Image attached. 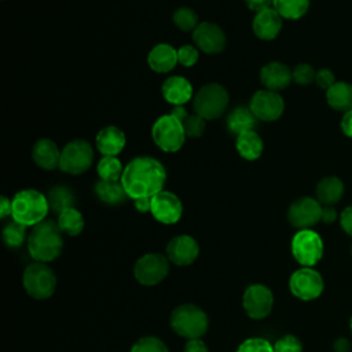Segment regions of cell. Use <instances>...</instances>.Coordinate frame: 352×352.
Here are the masks:
<instances>
[{
  "label": "cell",
  "instance_id": "e0dca14e",
  "mask_svg": "<svg viewBox=\"0 0 352 352\" xmlns=\"http://www.w3.org/2000/svg\"><path fill=\"white\" fill-rule=\"evenodd\" d=\"M199 254L198 242L190 235H177L173 236L166 245V257L170 263L186 267L192 264Z\"/></svg>",
  "mask_w": 352,
  "mask_h": 352
},
{
  "label": "cell",
  "instance_id": "8992f818",
  "mask_svg": "<svg viewBox=\"0 0 352 352\" xmlns=\"http://www.w3.org/2000/svg\"><path fill=\"white\" fill-rule=\"evenodd\" d=\"M22 283L32 298L45 300L51 297L56 289V276L47 263L34 261L25 268Z\"/></svg>",
  "mask_w": 352,
  "mask_h": 352
},
{
  "label": "cell",
  "instance_id": "4fadbf2b",
  "mask_svg": "<svg viewBox=\"0 0 352 352\" xmlns=\"http://www.w3.org/2000/svg\"><path fill=\"white\" fill-rule=\"evenodd\" d=\"M272 305L274 296L265 285L253 283L243 292L242 307L250 319H264L270 315Z\"/></svg>",
  "mask_w": 352,
  "mask_h": 352
},
{
  "label": "cell",
  "instance_id": "d590c367",
  "mask_svg": "<svg viewBox=\"0 0 352 352\" xmlns=\"http://www.w3.org/2000/svg\"><path fill=\"white\" fill-rule=\"evenodd\" d=\"M205 126H206V120L198 114H190L183 122L186 136L191 139L201 138L202 133L205 132Z\"/></svg>",
  "mask_w": 352,
  "mask_h": 352
},
{
  "label": "cell",
  "instance_id": "1f68e13d",
  "mask_svg": "<svg viewBox=\"0 0 352 352\" xmlns=\"http://www.w3.org/2000/svg\"><path fill=\"white\" fill-rule=\"evenodd\" d=\"M96 172H98V176L100 180L120 182L122 172H124V166L117 157L103 155L98 162Z\"/></svg>",
  "mask_w": 352,
  "mask_h": 352
},
{
  "label": "cell",
  "instance_id": "74e56055",
  "mask_svg": "<svg viewBox=\"0 0 352 352\" xmlns=\"http://www.w3.org/2000/svg\"><path fill=\"white\" fill-rule=\"evenodd\" d=\"M292 76H293V81L298 85H308L312 81H315V76L316 72L314 70V67L308 63H300L297 65L293 70H292Z\"/></svg>",
  "mask_w": 352,
  "mask_h": 352
},
{
  "label": "cell",
  "instance_id": "8fae6325",
  "mask_svg": "<svg viewBox=\"0 0 352 352\" xmlns=\"http://www.w3.org/2000/svg\"><path fill=\"white\" fill-rule=\"evenodd\" d=\"M324 283L322 275L312 267H302L294 271L289 279V289L292 294L302 301L318 298L323 292Z\"/></svg>",
  "mask_w": 352,
  "mask_h": 352
},
{
  "label": "cell",
  "instance_id": "f6af8a7d",
  "mask_svg": "<svg viewBox=\"0 0 352 352\" xmlns=\"http://www.w3.org/2000/svg\"><path fill=\"white\" fill-rule=\"evenodd\" d=\"M341 129L345 136L352 138V109L345 111V114L341 120Z\"/></svg>",
  "mask_w": 352,
  "mask_h": 352
},
{
  "label": "cell",
  "instance_id": "2e32d148",
  "mask_svg": "<svg viewBox=\"0 0 352 352\" xmlns=\"http://www.w3.org/2000/svg\"><path fill=\"white\" fill-rule=\"evenodd\" d=\"M192 40L197 48L205 54H219L226 47L223 29L212 22H201L192 32Z\"/></svg>",
  "mask_w": 352,
  "mask_h": 352
},
{
  "label": "cell",
  "instance_id": "7dc6e473",
  "mask_svg": "<svg viewBox=\"0 0 352 352\" xmlns=\"http://www.w3.org/2000/svg\"><path fill=\"white\" fill-rule=\"evenodd\" d=\"M337 219V210L331 205H324L322 209V221L333 223Z\"/></svg>",
  "mask_w": 352,
  "mask_h": 352
},
{
  "label": "cell",
  "instance_id": "52a82bcc",
  "mask_svg": "<svg viewBox=\"0 0 352 352\" xmlns=\"http://www.w3.org/2000/svg\"><path fill=\"white\" fill-rule=\"evenodd\" d=\"M153 142L165 153L179 151L186 140L183 122L172 114H164L155 120L151 126Z\"/></svg>",
  "mask_w": 352,
  "mask_h": 352
},
{
  "label": "cell",
  "instance_id": "7c38bea8",
  "mask_svg": "<svg viewBox=\"0 0 352 352\" xmlns=\"http://www.w3.org/2000/svg\"><path fill=\"white\" fill-rule=\"evenodd\" d=\"M322 204L311 197H302L292 202L287 209L290 226L298 230H307L322 220Z\"/></svg>",
  "mask_w": 352,
  "mask_h": 352
},
{
  "label": "cell",
  "instance_id": "d4e9b609",
  "mask_svg": "<svg viewBox=\"0 0 352 352\" xmlns=\"http://www.w3.org/2000/svg\"><path fill=\"white\" fill-rule=\"evenodd\" d=\"M257 117L253 114L250 107L238 106L235 107L227 117V128L230 132L235 133L236 136L239 133L254 131L257 125Z\"/></svg>",
  "mask_w": 352,
  "mask_h": 352
},
{
  "label": "cell",
  "instance_id": "6da1fadb",
  "mask_svg": "<svg viewBox=\"0 0 352 352\" xmlns=\"http://www.w3.org/2000/svg\"><path fill=\"white\" fill-rule=\"evenodd\" d=\"M166 182L165 166L154 157H135L125 166L121 184L128 198H151L164 190Z\"/></svg>",
  "mask_w": 352,
  "mask_h": 352
},
{
  "label": "cell",
  "instance_id": "f546056e",
  "mask_svg": "<svg viewBox=\"0 0 352 352\" xmlns=\"http://www.w3.org/2000/svg\"><path fill=\"white\" fill-rule=\"evenodd\" d=\"M47 199H48L50 210L56 212L58 214L67 208H73L76 201L73 191L66 186L52 187L47 194Z\"/></svg>",
  "mask_w": 352,
  "mask_h": 352
},
{
  "label": "cell",
  "instance_id": "4dcf8cb0",
  "mask_svg": "<svg viewBox=\"0 0 352 352\" xmlns=\"http://www.w3.org/2000/svg\"><path fill=\"white\" fill-rule=\"evenodd\" d=\"M272 8L285 19H300L309 8V0H274Z\"/></svg>",
  "mask_w": 352,
  "mask_h": 352
},
{
  "label": "cell",
  "instance_id": "4316f807",
  "mask_svg": "<svg viewBox=\"0 0 352 352\" xmlns=\"http://www.w3.org/2000/svg\"><path fill=\"white\" fill-rule=\"evenodd\" d=\"M344 194V184L336 176H327L319 180L316 184V199L322 205L337 204Z\"/></svg>",
  "mask_w": 352,
  "mask_h": 352
},
{
  "label": "cell",
  "instance_id": "d6986e66",
  "mask_svg": "<svg viewBox=\"0 0 352 352\" xmlns=\"http://www.w3.org/2000/svg\"><path fill=\"white\" fill-rule=\"evenodd\" d=\"M282 19L283 18L272 7L256 12V16L253 18L252 22L253 33L260 40H274L282 29Z\"/></svg>",
  "mask_w": 352,
  "mask_h": 352
},
{
  "label": "cell",
  "instance_id": "83f0119b",
  "mask_svg": "<svg viewBox=\"0 0 352 352\" xmlns=\"http://www.w3.org/2000/svg\"><path fill=\"white\" fill-rule=\"evenodd\" d=\"M94 191L95 195L106 205H120L128 198L121 182L98 180L94 186Z\"/></svg>",
  "mask_w": 352,
  "mask_h": 352
},
{
  "label": "cell",
  "instance_id": "d6a6232c",
  "mask_svg": "<svg viewBox=\"0 0 352 352\" xmlns=\"http://www.w3.org/2000/svg\"><path fill=\"white\" fill-rule=\"evenodd\" d=\"M26 226L12 220L6 224L3 228V241L7 248L10 249H16L22 246V243L26 239Z\"/></svg>",
  "mask_w": 352,
  "mask_h": 352
},
{
  "label": "cell",
  "instance_id": "44dd1931",
  "mask_svg": "<svg viewBox=\"0 0 352 352\" xmlns=\"http://www.w3.org/2000/svg\"><path fill=\"white\" fill-rule=\"evenodd\" d=\"M95 144L99 153L103 155L117 157L126 144L125 133L116 125H107L102 128L95 138Z\"/></svg>",
  "mask_w": 352,
  "mask_h": 352
},
{
  "label": "cell",
  "instance_id": "ab89813d",
  "mask_svg": "<svg viewBox=\"0 0 352 352\" xmlns=\"http://www.w3.org/2000/svg\"><path fill=\"white\" fill-rule=\"evenodd\" d=\"M199 58V51L194 45H182L177 50V60L180 65L184 67H191L198 62Z\"/></svg>",
  "mask_w": 352,
  "mask_h": 352
},
{
  "label": "cell",
  "instance_id": "7bdbcfd3",
  "mask_svg": "<svg viewBox=\"0 0 352 352\" xmlns=\"http://www.w3.org/2000/svg\"><path fill=\"white\" fill-rule=\"evenodd\" d=\"M183 352H209V349L201 338H192L186 342Z\"/></svg>",
  "mask_w": 352,
  "mask_h": 352
},
{
  "label": "cell",
  "instance_id": "836d02e7",
  "mask_svg": "<svg viewBox=\"0 0 352 352\" xmlns=\"http://www.w3.org/2000/svg\"><path fill=\"white\" fill-rule=\"evenodd\" d=\"M198 14L190 7H180L173 12V23L182 32H194L198 23Z\"/></svg>",
  "mask_w": 352,
  "mask_h": 352
},
{
  "label": "cell",
  "instance_id": "f907efd6",
  "mask_svg": "<svg viewBox=\"0 0 352 352\" xmlns=\"http://www.w3.org/2000/svg\"><path fill=\"white\" fill-rule=\"evenodd\" d=\"M170 114L175 116V117H176L179 121H182V122H184V120L190 116V114L187 113V110H186L184 106H173Z\"/></svg>",
  "mask_w": 352,
  "mask_h": 352
},
{
  "label": "cell",
  "instance_id": "8d00e7d4",
  "mask_svg": "<svg viewBox=\"0 0 352 352\" xmlns=\"http://www.w3.org/2000/svg\"><path fill=\"white\" fill-rule=\"evenodd\" d=\"M236 352H275V351H274V345H271L270 341L260 337H252L242 341Z\"/></svg>",
  "mask_w": 352,
  "mask_h": 352
},
{
  "label": "cell",
  "instance_id": "bcb514c9",
  "mask_svg": "<svg viewBox=\"0 0 352 352\" xmlns=\"http://www.w3.org/2000/svg\"><path fill=\"white\" fill-rule=\"evenodd\" d=\"M12 212V201L8 199L7 197L1 195L0 198V217L6 219L7 216H11Z\"/></svg>",
  "mask_w": 352,
  "mask_h": 352
},
{
  "label": "cell",
  "instance_id": "5b68a950",
  "mask_svg": "<svg viewBox=\"0 0 352 352\" xmlns=\"http://www.w3.org/2000/svg\"><path fill=\"white\" fill-rule=\"evenodd\" d=\"M230 96L227 89L219 82L202 85L192 98V109L195 114L205 120L219 118L227 109Z\"/></svg>",
  "mask_w": 352,
  "mask_h": 352
},
{
  "label": "cell",
  "instance_id": "e575fe53",
  "mask_svg": "<svg viewBox=\"0 0 352 352\" xmlns=\"http://www.w3.org/2000/svg\"><path fill=\"white\" fill-rule=\"evenodd\" d=\"M131 352H169L165 342L157 337L147 336L139 338L131 348Z\"/></svg>",
  "mask_w": 352,
  "mask_h": 352
},
{
  "label": "cell",
  "instance_id": "7a4b0ae2",
  "mask_svg": "<svg viewBox=\"0 0 352 352\" xmlns=\"http://www.w3.org/2000/svg\"><path fill=\"white\" fill-rule=\"evenodd\" d=\"M63 249V232L54 220H43L28 235V250L34 261H54Z\"/></svg>",
  "mask_w": 352,
  "mask_h": 352
},
{
  "label": "cell",
  "instance_id": "603a6c76",
  "mask_svg": "<svg viewBox=\"0 0 352 352\" xmlns=\"http://www.w3.org/2000/svg\"><path fill=\"white\" fill-rule=\"evenodd\" d=\"M147 63L155 73H168L176 66V63H179L177 50L165 43L157 44L150 50Z\"/></svg>",
  "mask_w": 352,
  "mask_h": 352
},
{
  "label": "cell",
  "instance_id": "ffe728a7",
  "mask_svg": "<svg viewBox=\"0 0 352 352\" xmlns=\"http://www.w3.org/2000/svg\"><path fill=\"white\" fill-rule=\"evenodd\" d=\"M161 92L164 99L173 106H183L191 98H194L191 82L182 76L168 77L161 87Z\"/></svg>",
  "mask_w": 352,
  "mask_h": 352
},
{
  "label": "cell",
  "instance_id": "f35d334b",
  "mask_svg": "<svg viewBox=\"0 0 352 352\" xmlns=\"http://www.w3.org/2000/svg\"><path fill=\"white\" fill-rule=\"evenodd\" d=\"M274 351L275 352H301L302 345L297 337L287 334L276 340V342L274 344Z\"/></svg>",
  "mask_w": 352,
  "mask_h": 352
},
{
  "label": "cell",
  "instance_id": "681fc988",
  "mask_svg": "<svg viewBox=\"0 0 352 352\" xmlns=\"http://www.w3.org/2000/svg\"><path fill=\"white\" fill-rule=\"evenodd\" d=\"M333 348H334L336 352H349V349H351V342H349L346 338L340 337V338H337V340L334 341Z\"/></svg>",
  "mask_w": 352,
  "mask_h": 352
},
{
  "label": "cell",
  "instance_id": "3957f363",
  "mask_svg": "<svg viewBox=\"0 0 352 352\" xmlns=\"http://www.w3.org/2000/svg\"><path fill=\"white\" fill-rule=\"evenodd\" d=\"M11 201L12 220L26 227H34L36 224L45 220V216L50 210L47 195L34 188L18 191Z\"/></svg>",
  "mask_w": 352,
  "mask_h": 352
},
{
  "label": "cell",
  "instance_id": "f1b7e54d",
  "mask_svg": "<svg viewBox=\"0 0 352 352\" xmlns=\"http://www.w3.org/2000/svg\"><path fill=\"white\" fill-rule=\"evenodd\" d=\"M60 231L69 236H77L84 230V217L74 206L67 208L58 214L56 220Z\"/></svg>",
  "mask_w": 352,
  "mask_h": 352
},
{
  "label": "cell",
  "instance_id": "9a60e30c",
  "mask_svg": "<svg viewBox=\"0 0 352 352\" xmlns=\"http://www.w3.org/2000/svg\"><path fill=\"white\" fill-rule=\"evenodd\" d=\"M150 213L162 224H175L183 214V205L176 194L162 190L151 197Z\"/></svg>",
  "mask_w": 352,
  "mask_h": 352
},
{
  "label": "cell",
  "instance_id": "30bf717a",
  "mask_svg": "<svg viewBox=\"0 0 352 352\" xmlns=\"http://www.w3.org/2000/svg\"><path fill=\"white\" fill-rule=\"evenodd\" d=\"M169 272V258L161 253H146L133 265V275L143 286H155Z\"/></svg>",
  "mask_w": 352,
  "mask_h": 352
},
{
  "label": "cell",
  "instance_id": "7402d4cb",
  "mask_svg": "<svg viewBox=\"0 0 352 352\" xmlns=\"http://www.w3.org/2000/svg\"><path fill=\"white\" fill-rule=\"evenodd\" d=\"M32 158L37 166L45 170L59 168L60 150L56 143L48 138L38 139L32 148Z\"/></svg>",
  "mask_w": 352,
  "mask_h": 352
},
{
  "label": "cell",
  "instance_id": "cb8c5ba5",
  "mask_svg": "<svg viewBox=\"0 0 352 352\" xmlns=\"http://www.w3.org/2000/svg\"><path fill=\"white\" fill-rule=\"evenodd\" d=\"M235 148L242 158L248 161H254L263 154L264 143L256 131H248L236 136Z\"/></svg>",
  "mask_w": 352,
  "mask_h": 352
},
{
  "label": "cell",
  "instance_id": "5bb4252c",
  "mask_svg": "<svg viewBox=\"0 0 352 352\" xmlns=\"http://www.w3.org/2000/svg\"><path fill=\"white\" fill-rule=\"evenodd\" d=\"M249 107L257 117V120L271 122L282 116L285 110V102L278 92L270 89H260L253 94L249 102Z\"/></svg>",
  "mask_w": 352,
  "mask_h": 352
},
{
  "label": "cell",
  "instance_id": "ac0fdd59",
  "mask_svg": "<svg viewBox=\"0 0 352 352\" xmlns=\"http://www.w3.org/2000/svg\"><path fill=\"white\" fill-rule=\"evenodd\" d=\"M293 80L292 70L282 62L272 60L264 65L260 70V81L270 91L285 89Z\"/></svg>",
  "mask_w": 352,
  "mask_h": 352
},
{
  "label": "cell",
  "instance_id": "9c48e42d",
  "mask_svg": "<svg viewBox=\"0 0 352 352\" xmlns=\"http://www.w3.org/2000/svg\"><path fill=\"white\" fill-rule=\"evenodd\" d=\"M292 254L302 267H314L323 256V241L311 228L300 230L292 239Z\"/></svg>",
  "mask_w": 352,
  "mask_h": 352
},
{
  "label": "cell",
  "instance_id": "b9f144b4",
  "mask_svg": "<svg viewBox=\"0 0 352 352\" xmlns=\"http://www.w3.org/2000/svg\"><path fill=\"white\" fill-rule=\"evenodd\" d=\"M340 223H341V227L342 230L352 236V205L345 208L341 213V217H340Z\"/></svg>",
  "mask_w": 352,
  "mask_h": 352
},
{
  "label": "cell",
  "instance_id": "c3c4849f",
  "mask_svg": "<svg viewBox=\"0 0 352 352\" xmlns=\"http://www.w3.org/2000/svg\"><path fill=\"white\" fill-rule=\"evenodd\" d=\"M135 208L140 213H147L151 210V198H138L133 199Z\"/></svg>",
  "mask_w": 352,
  "mask_h": 352
},
{
  "label": "cell",
  "instance_id": "ee69618b",
  "mask_svg": "<svg viewBox=\"0 0 352 352\" xmlns=\"http://www.w3.org/2000/svg\"><path fill=\"white\" fill-rule=\"evenodd\" d=\"M245 3L248 4L249 10L254 12H260L263 10L271 8V6L274 4V0H245Z\"/></svg>",
  "mask_w": 352,
  "mask_h": 352
},
{
  "label": "cell",
  "instance_id": "816d5d0a",
  "mask_svg": "<svg viewBox=\"0 0 352 352\" xmlns=\"http://www.w3.org/2000/svg\"><path fill=\"white\" fill-rule=\"evenodd\" d=\"M349 327H351V330H352V318H351V320H349Z\"/></svg>",
  "mask_w": 352,
  "mask_h": 352
},
{
  "label": "cell",
  "instance_id": "ba28073f",
  "mask_svg": "<svg viewBox=\"0 0 352 352\" xmlns=\"http://www.w3.org/2000/svg\"><path fill=\"white\" fill-rule=\"evenodd\" d=\"M94 162L92 146L84 139H74L60 150L59 169L70 175H81Z\"/></svg>",
  "mask_w": 352,
  "mask_h": 352
},
{
  "label": "cell",
  "instance_id": "60d3db41",
  "mask_svg": "<svg viewBox=\"0 0 352 352\" xmlns=\"http://www.w3.org/2000/svg\"><path fill=\"white\" fill-rule=\"evenodd\" d=\"M315 82L323 88V89H329L334 82H336V78H334V74L331 70L329 69H320L316 72V76H315Z\"/></svg>",
  "mask_w": 352,
  "mask_h": 352
},
{
  "label": "cell",
  "instance_id": "484cf974",
  "mask_svg": "<svg viewBox=\"0 0 352 352\" xmlns=\"http://www.w3.org/2000/svg\"><path fill=\"white\" fill-rule=\"evenodd\" d=\"M326 100L329 106L338 111H348L352 109V84L345 81H336L326 91Z\"/></svg>",
  "mask_w": 352,
  "mask_h": 352
},
{
  "label": "cell",
  "instance_id": "277c9868",
  "mask_svg": "<svg viewBox=\"0 0 352 352\" xmlns=\"http://www.w3.org/2000/svg\"><path fill=\"white\" fill-rule=\"evenodd\" d=\"M169 323L177 336L187 340L201 338L209 327L206 312L194 304H182L173 308Z\"/></svg>",
  "mask_w": 352,
  "mask_h": 352
}]
</instances>
